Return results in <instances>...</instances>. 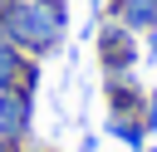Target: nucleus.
<instances>
[{
  "mask_svg": "<svg viewBox=\"0 0 157 152\" xmlns=\"http://www.w3.org/2000/svg\"><path fill=\"white\" fill-rule=\"evenodd\" d=\"M103 132L118 142V147H128V152H142L147 142H152V132H147V123H142V113H108V123H103Z\"/></svg>",
  "mask_w": 157,
  "mask_h": 152,
  "instance_id": "5",
  "label": "nucleus"
},
{
  "mask_svg": "<svg viewBox=\"0 0 157 152\" xmlns=\"http://www.w3.org/2000/svg\"><path fill=\"white\" fill-rule=\"evenodd\" d=\"M44 152H54V147H44Z\"/></svg>",
  "mask_w": 157,
  "mask_h": 152,
  "instance_id": "12",
  "label": "nucleus"
},
{
  "mask_svg": "<svg viewBox=\"0 0 157 152\" xmlns=\"http://www.w3.org/2000/svg\"><path fill=\"white\" fill-rule=\"evenodd\" d=\"M10 5H15V0H0V15H5V10H10Z\"/></svg>",
  "mask_w": 157,
  "mask_h": 152,
  "instance_id": "10",
  "label": "nucleus"
},
{
  "mask_svg": "<svg viewBox=\"0 0 157 152\" xmlns=\"http://www.w3.org/2000/svg\"><path fill=\"white\" fill-rule=\"evenodd\" d=\"M34 127V93L0 88V142H29Z\"/></svg>",
  "mask_w": 157,
  "mask_h": 152,
  "instance_id": "3",
  "label": "nucleus"
},
{
  "mask_svg": "<svg viewBox=\"0 0 157 152\" xmlns=\"http://www.w3.org/2000/svg\"><path fill=\"white\" fill-rule=\"evenodd\" d=\"M78 152H98V137H83V142H78Z\"/></svg>",
  "mask_w": 157,
  "mask_h": 152,
  "instance_id": "9",
  "label": "nucleus"
},
{
  "mask_svg": "<svg viewBox=\"0 0 157 152\" xmlns=\"http://www.w3.org/2000/svg\"><path fill=\"white\" fill-rule=\"evenodd\" d=\"M142 152H157V147H152V142H147V147H142Z\"/></svg>",
  "mask_w": 157,
  "mask_h": 152,
  "instance_id": "11",
  "label": "nucleus"
},
{
  "mask_svg": "<svg viewBox=\"0 0 157 152\" xmlns=\"http://www.w3.org/2000/svg\"><path fill=\"white\" fill-rule=\"evenodd\" d=\"M103 98H108V113H142L147 103V88H137L132 69H103Z\"/></svg>",
  "mask_w": 157,
  "mask_h": 152,
  "instance_id": "4",
  "label": "nucleus"
},
{
  "mask_svg": "<svg viewBox=\"0 0 157 152\" xmlns=\"http://www.w3.org/2000/svg\"><path fill=\"white\" fill-rule=\"evenodd\" d=\"M93 44H98V64L103 69H137V34L128 29V25H118L113 15L98 25V34H93Z\"/></svg>",
  "mask_w": 157,
  "mask_h": 152,
  "instance_id": "2",
  "label": "nucleus"
},
{
  "mask_svg": "<svg viewBox=\"0 0 157 152\" xmlns=\"http://www.w3.org/2000/svg\"><path fill=\"white\" fill-rule=\"evenodd\" d=\"M0 25L15 49H25L29 59H44L69 34V0H15L0 15Z\"/></svg>",
  "mask_w": 157,
  "mask_h": 152,
  "instance_id": "1",
  "label": "nucleus"
},
{
  "mask_svg": "<svg viewBox=\"0 0 157 152\" xmlns=\"http://www.w3.org/2000/svg\"><path fill=\"white\" fill-rule=\"evenodd\" d=\"M142 123H147V132H157V93H147V103H142Z\"/></svg>",
  "mask_w": 157,
  "mask_h": 152,
  "instance_id": "7",
  "label": "nucleus"
},
{
  "mask_svg": "<svg viewBox=\"0 0 157 152\" xmlns=\"http://www.w3.org/2000/svg\"><path fill=\"white\" fill-rule=\"evenodd\" d=\"M147 54H152V59H157V25H152V29H147Z\"/></svg>",
  "mask_w": 157,
  "mask_h": 152,
  "instance_id": "8",
  "label": "nucleus"
},
{
  "mask_svg": "<svg viewBox=\"0 0 157 152\" xmlns=\"http://www.w3.org/2000/svg\"><path fill=\"white\" fill-rule=\"evenodd\" d=\"M108 15L118 25H128L132 34H147L157 25V0H108Z\"/></svg>",
  "mask_w": 157,
  "mask_h": 152,
  "instance_id": "6",
  "label": "nucleus"
}]
</instances>
